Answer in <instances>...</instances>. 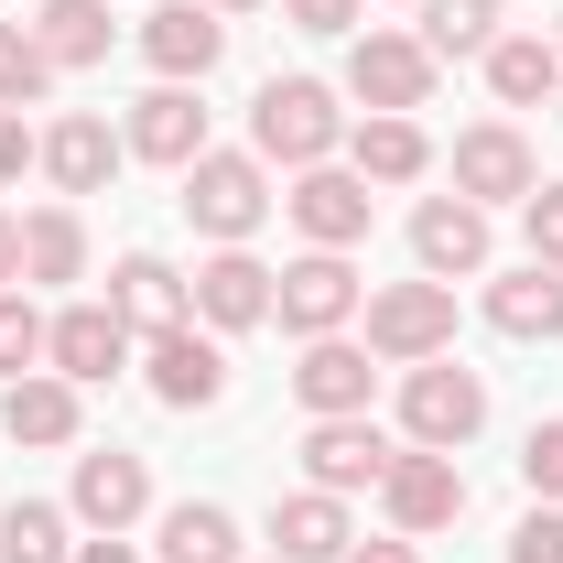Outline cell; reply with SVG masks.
I'll use <instances>...</instances> for the list:
<instances>
[{
  "label": "cell",
  "mask_w": 563,
  "mask_h": 563,
  "mask_svg": "<svg viewBox=\"0 0 563 563\" xmlns=\"http://www.w3.org/2000/svg\"><path fill=\"white\" fill-rule=\"evenodd\" d=\"M336 87H314V76H272L261 98H250V152L261 163H292V174H314V163H336Z\"/></svg>",
  "instance_id": "1"
},
{
  "label": "cell",
  "mask_w": 563,
  "mask_h": 563,
  "mask_svg": "<svg viewBox=\"0 0 563 563\" xmlns=\"http://www.w3.org/2000/svg\"><path fill=\"white\" fill-rule=\"evenodd\" d=\"M272 207L282 196H272V163H261V152H196V163H185V217L207 228L217 250H239Z\"/></svg>",
  "instance_id": "2"
},
{
  "label": "cell",
  "mask_w": 563,
  "mask_h": 563,
  "mask_svg": "<svg viewBox=\"0 0 563 563\" xmlns=\"http://www.w3.org/2000/svg\"><path fill=\"white\" fill-rule=\"evenodd\" d=\"M444 347H455V282H390V292H368V357L422 368Z\"/></svg>",
  "instance_id": "3"
},
{
  "label": "cell",
  "mask_w": 563,
  "mask_h": 563,
  "mask_svg": "<svg viewBox=\"0 0 563 563\" xmlns=\"http://www.w3.org/2000/svg\"><path fill=\"white\" fill-rule=\"evenodd\" d=\"M477 422H488V379H477V368H455V357H422L412 379H401V433H412L422 455H455Z\"/></svg>",
  "instance_id": "4"
},
{
  "label": "cell",
  "mask_w": 563,
  "mask_h": 563,
  "mask_svg": "<svg viewBox=\"0 0 563 563\" xmlns=\"http://www.w3.org/2000/svg\"><path fill=\"white\" fill-rule=\"evenodd\" d=\"M379 509H390V531H401V542H433V531H455V520H466V466H455V455L401 444V455H390V477H379Z\"/></svg>",
  "instance_id": "5"
},
{
  "label": "cell",
  "mask_w": 563,
  "mask_h": 563,
  "mask_svg": "<svg viewBox=\"0 0 563 563\" xmlns=\"http://www.w3.org/2000/svg\"><path fill=\"white\" fill-rule=\"evenodd\" d=\"M347 98H368V120H412L422 98H433V55H422V33H357L347 44Z\"/></svg>",
  "instance_id": "6"
},
{
  "label": "cell",
  "mask_w": 563,
  "mask_h": 563,
  "mask_svg": "<svg viewBox=\"0 0 563 563\" xmlns=\"http://www.w3.org/2000/svg\"><path fill=\"white\" fill-rule=\"evenodd\" d=\"M141 379H152V401H163V412H207L217 390H228V347L185 314V325L141 336Z\"/></svg>",
  "instance_id": "7"
},
{
  "label": "cell",
  "mask_w": 563,
  "mask_h": 563,
  "mask_svg": "<svg viewBox=\"0 0 563 563\" xmlns=\"http://www.w3.org/2000/svg\"><path fill=\"white\" fill-rule=\"evenodd\" d=\"M357 303H368V282L347 272V250H303L292 272H272V314L292 336H336Z\"/></svg>",
  "instance_id": "8"
},
{
  "label": "cell",
  "mask_w": 563,
  "mask_h": 563,
  "mask_svg": "<svg viewBox=\"0 0 563 563\" xmlns=\"http://www.w3.org/2000/svg\"><path fill=\"white\" fill-rule=\"evenodd\" d=\"M531 185H542V163H531V141L509 131V120L455 131V196H466V207H520Z\"/></svg>",
  "instance_id": "9"
},
{
  "label": "cell",
  "mask_w": 563,
  "mask_h": 563,
  "mask_svg": "<svg viewBox=\"0 0 563 563\" xmlns=\"http://www.w3.org/2000/svg\"><path fill=\"white\" fill-rule=\"evenodd\" d=\"M390 455H401V444H390L368 412H336V422H314V433H303V477H314L325 498L379 488V477H390Z\"/></svg>",
  "instance_id": "10"
},
{
  "label": "cell",
  "mask_w": 563,
  "mask_h": 563,
  "mask_svg": "<svg viewBox=\"0 0 563 563\" xmlns=\"http://www.w3.org/2000/svg\"><path fill=\"white\" fill-rule=\"evenodd\" d=\"M412 261H422V282H477V272H488V207L422 196V207H412Z\"/></svg>",
  "instance_id": "11"
},
{
  "label": "cell",
  "mask_w": 563,
  "mask_h": 563,
  "mask_svg": "<svg viewBox=\"0 0 563 563\" xmlns=\"http://www.w3.org/2000/svg\"><path fill=\"white\" fill-rule=\"evenodd\" d=\"M44 357H55V379L98 390V379H120V368H131V325H120L109 303H66V314L44 325Z\"/></svg>",
  "instance_id": "12"
},
{
  "label": "cell",
  "mask_w": 563,
  "mask_h": 563,
  "mask_svg": "<svg viewBox=\"0 0 563 563\" xmlns=\"http://www.w3.org/2000/svg\"><path fill=\"white\" fill-rule=\"evenodd\" d=\"M185 314L207 325V336H239V325H272V272L250 261V250H217L196 292H185Z\"/></svg>",
  "instance_id": "13"
},
{
  "label": "cell",
  "mask_w": 563,
  "mask_h": 563,
  "mask_svg": "<svg viewBox=\"0 0 563 563\" xmlns=\"http://www.w3.org/2000/svg\"><path fill=\"white\" fill-rule=\"evenodd\" d=\"M141 55L163 66V87H185V76H207L217 55H228V11H207V0H163V11L141 22Z\"/></svg>",
  "instance_id": "14"
},
{
  "label": "cell",
  "mask_w": 563,
  "mask_h": 563,
  "mask_svg": "<svg viewBox=\"0 0 563 563\" xmlns=\"http://www.w3.org/2000/svg\"><path fill=\"white\" fill-rule=\"evenodd\" d=\"M282 207H292V228H303L314 250H357V239H368V185L336 174V163L292 174V196H282Z\"/></svg>",
  "instance_id": "15"
},
{
  "label": "cell",
  "mask_w": 563,
  "mask_h": 563,
  "mask_svg": "<svg viewBox=\"0 0 563 563\" xmlns=\"http://www.w3.org/2000/svg\"><path fill=\"white\" fill-rule=\"evenodd\" d=\"M87 531H131L141 509H152V466L120 455V444H98V455H76V498H66Z\"/></svg>",
  "instance_id": "16"
},
{
  "label": "cell",
  "mask_w": 563,
  "mask_h": 563,
  "mask_svg": "<svg viewBox=\"0 0 563 563\" xmlns=\"http://www.w3.org/2000/svg\"><path fill=\"white\" fill-rule=\"evenodd\" d=\"M368 347H347V336H303V368H292V401L314 422H336V412H368Z\"/></svg>",
  "instance_id": "17"
},
{
  "label": "cell",
  "mask_w": 563,
  "mask_h": 563,
  "mask_svg": "<svg viewBox=\"0 0 563 563\" xmlns=\"http://www.w3.org/2000/svg\"><path fill=\"white\" fill-rule=\"evenodd\" d=\"M488 325H498V336H520V347H553V336H563V272H542V261L498 272L488 282Z\"/></svg>",
  "instance_id": "18"
},
{
  "label": "cell",
  "mask_w": 563,
  "mask_h": 563,
  "mask_svg": "<svg viewBox=\"0 0 563 563\" xmlns=\"http://www.w3.org/2000/svg\"><path fill=\"white\" fill-rule=\"evenodd\" d=\"M120 141H131L141 163H174V174H185V163L207 152V109H196V87H152V98L131 109V131H120Z\"/></svg>",
  "instance_id": "19"
},
{
  "label": "cell",
  "mask_w": 563,
  "mask_h": 563,
  "mask_svg": "<svg viewBox=\"0 0 563 563\" xmlns=\"http://www.w3.org/2000/svg\"><path fill=\"white\" fill-rule=\"evenodd\" d=\"M120 152H131V141H109V120H87V109H76V120H55V131L33 141V163H44L66 196H98V185L120 174Z\"/></svg>",
  "instance_id": "20"
},
{
  "label": "cell",
  "mask_w": 563,
  "mask_h": 563,
  "mask_svg": "<svg viewBox=\"0 0 563 563\" xmlns=\"http://www.w3.org/2000/svg\"><path fill=\"white\" fill-rule=\"evenodd\" d=\"M272 542H282V563H347V498H325V488H292V498H272Z\"/></svg>",
  "instance_id": "21"
},
{
  "label": "cell",
  "mask_w": 563,
  "mask_h": 563,
  "mask_svg": "<svg viewBox=\"0 0 563 563\" xmlns=\"http://www.w3.org/2000/svg\"><path fill=\"white\" fill-rule=\"evenodd\" d=\"M488 87H498V109H553L563 98V44L553 33H498L488 44Z\"/></svg>",
  "instance_id": "22"
},
{
  "label": "cell",
  "mask_w": 563,
  "mask_h": 563,
  "mask_svg": "<svg viewBox=\"0 0 563 563\" xmlns=\"http://www.w3.org/2000/svg\"><path fill=\"white\" fill-rule=\"evenodd\" d=\"M0 433H11V444H76V379L22 368V379L0 390Z\"/></svg>",
  "instance_id": "23"
},
{
  "label": "cell",
  "mask_w": 563,
  "mask_h": 563,
  "mask_svg": "<svg viewBox=\"0 0 563 563\" xmlns=\"http://www.w3.org/2000/svg\"><path fill=\"white\" fill-rule=\"evenodd\" d=\"M109 314H120L131 336H163V325H185V282L163 272L152 250H131V261H120V282H109Z\"/></svg>",
  "instance_id": "24"
},
{
  "label": "cell",
  "mask_w": 563,
  "mask_h": 563,
  "mask_svg": "<svg viewBox=\"0 0 563 563\" xmlns=\"http://www.w3.org/2000/svg\"><path fill=\"white\" fill-rule=\"evenodd\" d=\"M422 163H433L422 120H357V131H347V174H357V185H412Z\"/></svg>",
  "instance_id": "25"
},
{
  "label": "cell",
  "mask_w": 563,
  "mask_h": 563,
  "mask_svg": "<svg viewBox=\"0 0 563 563\" xmlns=\"http://www.w3.org/2000/svg\"><path fill=\"white\" fill-rule=\"evenodd\" d=\"M33 44H44V66H98L109 55V0H44Z\"/></svg>",
  "instance_id": "26"
},
{
  "label": "cell",
  "mask_w": 563,
  "mask_h": 563,
  "mask_svg": "<svg viewBox=\"0 0 563 563\" xmlns=\"http://www.w3.org/2000/svg\"><path fill=\"white\" fill-rule=\"evenodd\" d=\"M163 563H239V520L217 498H174L163 509Z\"/></svg>",
  "instance_id": "27"
},
{
  "label": "cell",
  "mask_w": 563,
  "mask_h": 563,
  "mask_svg": "<svg viewBox=\"0 0 563 563\" xmlns=\"http://www.w3.org/2000/svg\"><path fill=\"white\" fill-rule=\"evenodd\" d=\"M87 272V228L76 207H33L22 217V282H76Z\"/></svg>",
  "instance_id": "28"
},
{
  "label": "cell",
  "mask_w": 563,
  "mask_h": 563,
  "mask_svg": "<svg viewBox=\"0 0 563 563\" xmlns=\"http://www.w3.org/2000/svg\"><path fill=\"white\" fill-rule=\"evenodd\" d=\"M498 44V0H422V55H488Z\"/></svg>",
  "instance_id": "29"
},
{
  "label": "cell",
  "mask_w": 563,
  "mask_h": 563,
  "mask_svg": "<svg viewBox=\"0 0 563 563\" xmlns=\"http://www.w3.org/2000/svg\"><path fill=\"white\" fill-rule=\"evenodd\" d=\"M76 542H66V509L55 498H11L0 509V563H66Z\"/></svg>",
  "instance_id": "30"
},
{
  "label": "cell",
  "mask_w": 563,
  "mask_h": 563,
  "mask_svg": "<svg viewBox=\"0 0 563 563\" xmlns=\"http://www.w3.org/2000/svg\"><path fill=\"white\" fill-rule=\"evenodd\" d=\"M44 87H55V66H44L33 22H0V109H33Z\"/></svg>",
  "instance_id": "31"
},
{
  "label": "cell",
  "mask_w": 563,
  "mask_h": 563,
  "mask_svg": "<svg viewBox=\"0 0 563 563\" xmlns=\"http://www.w3.org/2000/svg\"><path fill=\"white\" fill-rule=\"evenodd\" d=\"M22 368H44V314L22 292H0V379H22Z\"/></svg>",
  "instance_id": "32"
},
{
  "label": "cell",
  "mask_w": 563,
  "mask_h": 563,
  "mask_svg": "<svg viewBox=\"0 0 563 563\" xmlns=\"http://www.w3.org/2000/svg\"><path fill=\"white\" fill-rule=\"evenodd\" d=\"M520 228H531V261L563 272V185H531V196H520Z\"/></svg>",
  "instance_id": "33"
},
{
  "label": "cell",
  "mask_w": 563,
  "mask_h": 563,
  "mask_svg": "<svg viewBox=\"0 0 563 563\" xmlns=\"http://www.w3.org/2000/svg\"><path fill=\"white\" fill-rule=\"evenodd\" d=\"M520 477H531V498H553L563 509V412L531 422V444H520Z\"/></svg>",
  "instance_id": "34"
},
{
  "label": "cell",
  "mask_w": 563,
  "mask_h": 563,
  "mask_svg": "<svg viewBox=\"0 0 563 563\" xmlns=\"http://www.w3.org/2000/svg\"><path fill=\"white\" fill-rule=\"evenodd\" d=\"M509 563H563V509H553V498H542V509L509 531Z\"/></svg>",
  "instance_id": "35"
},
{
  "label": "cell",
  "mask_w": 563,
  "mask_h": 563,
  "mask_svg": "<svg viewBox=\"0 0 563 563\" xmlns=\"http://www.w3.org/2000/svg\"><path fill=\"white\" fill-rule=\"evenodd\" d=\"M292 33H357V0H282Z\"/></svg>",
  "instance_id": "36"
},
{
  "label": "cell",
  "mask_w": 563,
  "mask_h": 563,
  "mask_svg": "<svg viewBox=\"0 0 563 563\" xmlns=\"http://www.w3.org/2000/svg\"><path fill=\"white\" fill-rule=\"evenodd\" d=\"M22 163H33V131H22V109H0V185H11Z\"/></svg>",
  "instance_id": "37"
},
{
  "label": "cell",
  "mask_w": 563,
  "mask_h": 563,
  "mask_svg": "<svg viewBox=\"0 0 563 563\" xmlns=\"http://www.w3.org/2000/svg\"><path fill=\"white\" fill-rule=\"evenodd\" d=\"M347 563H422V542H401V531L390 542H347Z\"/></svg>",
  "instance_id": "38"
},
{
  "label": "cell",
  "mask_w": 563,
  "mask_h": 563,
  "mask_svg": "<svg viewBox=\"0 0 563 563\" xmlns=\"http://www.w3.org/2000/svg\"><path fill=\"white\" fill-rule=\"evenodd\" d=\"M66 563H141V553H131V542H120V531H98V542H76Z\"/></svg>",
  "instance_id": "39"
},
{
  "label": "cell",
  "mask_w": 563,
  "mask_h": 563,
  "mask_svg": "<svg viewBox=\"0 0 563 563\" xmlns=\"http://www.w3.org/2000/svg\"><path fill=\"white\" fill-rule=\"evenodd\" d=\"M22 282V217H0V292Z\"/></svg>",
  "instance_id": "40"
},
{
  "label": "cell",
  "mask_w": 563,
  "mask_h": 563,
  "mask_svg": "<svg viewBox=\"0 0 563 563\" xmlns=\"http://www.w3.org/2000/svg\"><path fill=\"white\" fill-rule=\"evenodd\" d=\"M207 11H261V0H207Z\"/></svg>",
  "instance_id": "41"
},
{
  "label": "cell",
  "mask_w": 563,
  "mask_h": 563,
  "mask_svg": "<svg viewBox=\"0 0 563 563\" xmlns=\"http://www.w3.org/2000/svg\"><path fill=\"white\" fill-rule=\"evenodd\" d=\"M553 120H563V98H553Z\"/></svg>",
  "instance_id": "42"
},
{
  "label": "cell",
  "mask_w": 563,
  "mask_h": 563,
  "mask_svg": "<svg viewBox=\"0 0 563 563\" xmlns=\"http://www.w3.org/2000/svg\"><path fill=\"white\" fill-rule=\"evenodd\" d=\"M412 11H422V0H412Z\"/></svg>",
  "instance_id": "43"
},
{
  "label": "cell",
  "mask_w": 563,
  "mask_h": 563,
  "mask_svg": "<svg viewBox=\"0 0 563 563\" xmlns=\"http://www.w3.org/2000/svg\"><path fill=\"white\" fill-rule=\"evenodd\" d=\"M553 44H563V33H553Z\"/></svg>",
  "instance_id": "44"
}]
</instances>
